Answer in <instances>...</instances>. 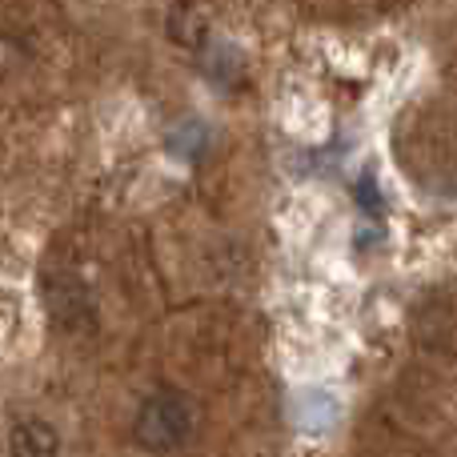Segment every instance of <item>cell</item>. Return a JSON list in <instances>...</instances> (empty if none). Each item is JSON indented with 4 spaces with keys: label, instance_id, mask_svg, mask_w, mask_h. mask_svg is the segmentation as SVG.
Returning <instances> with one entry per match:
<instances>
[{
    "label": "cell",
    "instance_id": "obj_1",
    "mask_svg": "<svg viewBox=\"0 0 457 457\" xmlns=\"http://www.w3.org/2000/svg\"><path fill=\"white\" fill-rule=\"evenodd\" d=\"M193 429V413L189 405L181 402V397L173 394H157L149 397V402L137 410L133 418V437L141 450L149 453H173L185 445V437H189Z\"/></svg>",
    "mask_w": 457,
    "mask_h": 457
},
{
    "label": "cell",
    "instance_id": "obj_2",
    "mask_svg": "<svg viewBox=\"0 0 457 457\" xmlns=\"http://www.w3.org/2000/svg\"><path fill=\"white\" fill-rule=\"evenodd\" d=\"M8 457H61V434L40 418H24L8 434Z\"/></svg>",
    "mask_w": 457,
    "mask_h": 457
},
{
    "label": "cell",
    "instance_id": "obj_3",
    "mask_svg": "<svg viewBox=\"0 0 457 457\" xmlns=\"http://www.w3.org/2000/svg\"><path fill=\"white\" fill-rule=\"evenodd\" d=\"M169 32H173L177 45L201 48V45L209 40V21H205V16H197L193 8H177V12H173V24H169Z\"/></svg>",
    "mask_w": 457,
    "mask_h": 457
}]
</instances>
